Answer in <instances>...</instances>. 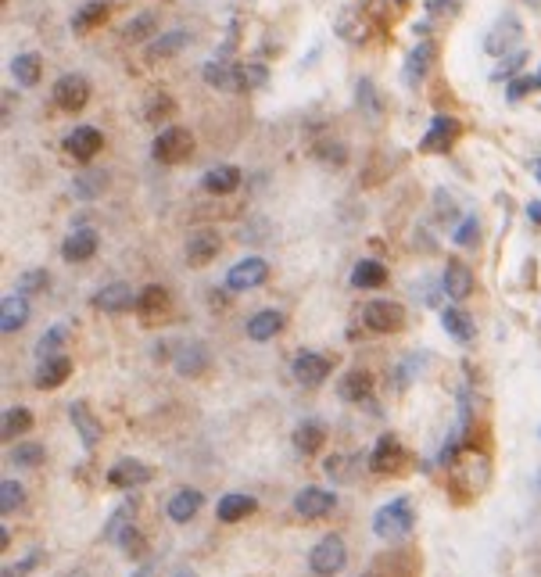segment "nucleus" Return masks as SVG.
I'll list each match as a JSON object with an SVG mask.
<instances>
[{"instance_id":"obj_1","label":"nucleus","mask_w":541,"mask_h":577,"mask_svg":"<svg viewBox=\"0 0 541 577\" xmlns=\"http://www.w3.org/2000/svg\"><path fill=\"white\" fill-rule=\"evenodd\" d=\"M201 75L216 90H230V93H251L269 83L265 65H237V61H208Z\"/></svg>"},{"instance_id":"obj_2","label":"nucleus","mask_w":541,"mask_h":577,"mask_svg":"<svg viewBox=\"0 0 541 577\" xmlns=\"http://www.w3.org/2000/svg\"><path fill=\"white\" fill-rule=\"evenodd\" d=\"M412 524H416V513H412L409 499H391L373 513V534L384 538V541L405 538L412 531Z\"/></svg>"},{"instance_id":"obj_3","label":"nucleus","mask_w":541,"mask_h":577,"mask_svg":"<svg viewBox=\"0 0 541 577\" xmlns=\"http://www.w3.org/2000/svg\"><path fill=\"white\" fill-rule=\"evenodd\" d=\"M191 151H194V137H191V130H184V126L161 130V133L154 137V144H151V154H154V162H161V165H179V162H187Z\"/></svg>"},{"instance_id":"obj_4","label":"nucleus","mask_w":541,"mask_h":577,"mask_svg":"<svg viewBox=\"0 0 541 577\" xmlns=\"http://www.w3.org/2000/svg\"><path fill=\"white\" fill-rule=\"evenodd\" d=\"M344 563H348V549H344V538H341V534L319 538V541L312 545V552H309V566H312V573H319V577L341 573Z\"/></svg>"},{"instance_id":"obj_5","label":"nucleus","mask_w":541,"mask_h":577,"mask_svg":"<svg viewBox=\"0 0 541 577\" xmlns=\"http://www.w3.org/2000/svg\"><path fill=\"white\" fill-rule=\"evenodd\" d=\"M520 36H523V22H520L513 12H506V15H498L495 26L488 29V36H484V54H491V58H509V54H513V43H520Z\"/></svg>"},{"instance_id":"obj_6","label":"nucleus","mask_w":541,"mask_h":577,"mask_svg":"<svg viewBox=\"0 0 541 577\" xmlns=\"http://www.w3.org/2000/svg\"><path fill=\"white\" fill-rule=\"evenodd\" d=\"M54 105L61 112H82L90 105V79L79 72H65L54 83Z\"/></svg>"},{"instance_id":"obj_7","label":"nucleus","mask_w":541,"mask_h":577,"mask_svg":"<svg viewBox=\"0 0 541 577\" xmlns=\"http://www.w3.org/2000/svg\"><path fill=\"white\" fill-rule=\"evenodd\" d=\"M459 140V119L452 115H434L423 140H419V151L423 154H444V151H452Z\"/></svg>"},{"instance_id":"obj_8","label":"nucleus","mask_w":541,"mask_h":577,"mask_svg":"<svg viewBox=\"0 0 541 577\" xmlns=\"http://www.w3.org/2000/svg\"><path fill=\"white\" fill-rule=\"evenodd\" d=\"M363 323H366L373 334H395V330H402V323H405V309H402L398 302L373 298V302L363 309Z\"/></svg>"},{"instance_id":"obj_9","label":"nucleus","mask_w":541,"mask_h":577,"mask_svg":"<svg viewBox=\"0 0 541 577\" xmlns=\"http://www.w3.org/2000/svg\"><path fill=\"white\" fill-rule=\"evenodd\" d=\"M265 280H269V262L258 258V255L233 262V269L226 273V287H230V291H251V287H262Z\"/></svg>"},{"instance_id":"obj_10","label":"nucleus","mask_w":541,"mask_h":577,"mask_svg":"<svg viewBox=\"0 0 541 577\" xmlns=\"http://www.w3.org/2000/svg\"><path fill=\"white\" fill-rule=\"evenodd\" d=\"M147 480H154V470L140 459H119L112 470H108V485L119 488V492H133L140 485H147Z\"/></svg>"},{"instance_id":"obj_11","label":"nucleus","mask_w":541,"mask_h":577,"mask_svg":"<svg viewBox=\"0 0 541 577\" xmlns=\"http://www.w3.org/2000/svg\"><path fill=\"white\" fill-rule=\"evenodd\" d=\"M169 305H172L169 287H161V283L140 287V295H137V316H140L144 323H161V320L169 316Z\"/></svg>"},{"instance_id":"obj_12","label":"nucleus","mask_w":541,"mask_h":577,"mask_svg":"<svg viewBox=\"0 0 541 577\" xmlns=\"http://www.w3.org/2000/svg\"><path fill=\"white\" fill-rule=\"evenodd\" d=\"M101 147H105V133H101L98 126H75V130L65 137V151H68L75 162L98 158Z\"/></svg>"},{"instance_id":"obj_13","label":"nucleus","mask_w":541,"mask_h":577,"mask_svg":"<svg viewBox=\"0 0 541 577\" xmlns=\"http://www.w3.org/2000/svg\"><path fill=\"white\" fill-rule=\"evenodd\" d=\"M333 506H337V495L326 492V488H302L294 495V513L302 520H319V517L333 513Z\"/></svg>"},{"instance_id":"obj_14","label":"nucleus","mask_w":541,"mask_h":577,"mask_svg":"<svg viewBox=\"0 0 541 577\" xmlns=\"http://www.w3.org/2000/svg\"><path fill=\"white\" fill-rule=\"evenodd\" d=\"M137 295L140 291H133L129 283H108V287H101V291L94 295V309L98 312H129V309H137Z\"/></svg>"},{"instance_id":"obj_15","label":"nucleus","mask_w":541,"mask_h":577,"mask_svg":"<svg viewBox=\"0 0 541 577\" xmlns=\"http://www.w3.org/2000/svg\"><path fill=\"white\" fill-rule=\"evenodd\" d=\"M98 233L90 230V226H82V230H72L65 241H61V258L65 262H72V265H79V262H90L98 255Z\"/></svg>"},{"instance_id":"obj_16","label":"nucleus","mask_w":541,"mask_h":577,"mask_svg":"<svg viewBox=\"0 0 541 577\" xmlns=\"http://www.w3.org/2000/svg\"><path fill=\"white\" fill-rule=\"evenodd\" d=\"M223 251V237L216 233V230H194L191 237H187V262L191 265H208L216 255Z\"/></svg>"},{"instance_id":"obj_17","label":"nucleus","mask_w":541,"mask_h":577,"mask_svg":"<svg viewBox=\"0 0 541 577\" xmlns=\"http://www.w3.org/2000/svg\"><path fill=\"white\" fill-rule=\"evenodd\" d=\"M402 459H405V452H402L398 438H395V434H380V441H377L373 452H370V470H373V473H398Z\"/></svg>"},{"instance_id":"obj_18","label":"nucleus","mask_w":541,"mask_h":577,"mask_svg":"<svg viewBox=\"0 0 541 577\" xmlns=\"http://www.w3.org/2000/svg\"><path fill=\"white\" fill-rule=\"evenodd\" d=\"M294 376H298L302 388H319V383L330 376V359L319 352H305L294 359Z\"/></svg>"},{"instance_id":"obj_19","label":"nucleus","mask_w":541,"mask_h":577,"mask_svg":"<svg viewBox=\"0 0 541 577\" xmlns=\"http://www.w3.org/2000/svg\"><path fill=\"white\" fill-rule=\"evenodd\" d=\"M441 291L452 298V302H463L474 295V273L463 265V262H448L444 265V276H441Z\"/></svg>"},{"instance_id":"obj_20","label":"nucleus","mask_w":541,"mask_h":577,"mask_svg":"<svg viewBox=\"0 0 541 577\" xmlns=\"http://www.w3.org/2000/svg\"><path fill=\"white\" fill-rule=\"evenodd\" d=\"M68 420H72V427L79 431V438H82V445H86V448H98V445H101L105 427H101V420H98L94 413H90V406L72 402V406H68Z\"/></svg>"},{"instance_id":"obj_21","label":"nucleus","mask_w":541,"mask_h":577,"mask_svg":"<svg viewBox=\"0 0 541 577\" xmlns=\"http://www.w3.org/2000/svg\"><path fill=\"white\" fill-rule=\"evenodd\" d=\"M430 61H434V43L430 40H419L412 51H409V58H405V83L416 90V86H423V79H427V72H430Z\"/></svg>"},{"instance_id":"obj_22","label":"nucleus","mask_w":541,"mask_h":577,"mask_svg":"<svg viewBox=\"0 0 541 577\" xmlns=\"http://www.w3.org/2000/svg\"><path fill=\"white\" fill-rule=\"evenodd\" d=\"M201 502H205V495L198 492V488H179L172 499H169V520H176V524H187V520H194L198 517V510H201Z\"/></svg>"},{"instance_id":"obj_23","label":"nucleus","mask_w":541,"mask_h":577,"mask_svg":"<svg viewBox=\"0 0 541 577\" xmlns=\"http://www.w3.org/2000/svg\"><path fill=\"white\" fill-rule=\"evenodd\" d=\"M284 312L280 309H262V312H255L251 320H247V337L251 341H273L280 330H284Z\"/></svg>"},{"instance_id":"obj_24","label":"nucleus","mask_w":541,"mask_h":577,"mask_svg":"<svg viewBox=\"0 0 541 577\" xmlns=\"http://www.w3.org/2000/svg\"><path fill=\"white\" fill-rule=\"evenodd\" d=\"M441 327H444L448 337H456V341H463V344H470V341L477 337V323H474V316L463 312L459 305H452V309H444V312H441Z\"/></svg>"},{"instance_id":"obj_25","label":"nucleus","mask_w":541,"mask_h":577,"mask_svg":"<svg viewBox=\"0 0 541 577\" xmlns=\"http://www.w3.org/2000/svg\"><path fill=\"white\" fill-rule=\"evenodd\" d=\"M201 186L208 190V194H216V198H226V194H233V190L240 186V169L237 165H216V169L205 172Z\"/></svg>"},{"instance_id":"obj_26","label":"nucleus","mask_w":541,"mask_h":577,"mask_svg":"<svg viewBox=\"0 0 541 577\" xmlns=\"http://www.w3.org/2000/svg\"><path fill=\"white\" fill-rule=\"evenodd\" d=\"M384 283H388L384 262H377V258L355 262V269H351V287H358V291H377V287H384Z\"/></svg>"},{"instance_id":"obj_27","label":"nucleus","mask_w":541,"mask_h":577,"mask_svg":"<svg viewBox=\"0 0 541 577\" xmlns=\"http://www.w3.org/2000/svg\"><path fill=\"white\" fill-rule=\"evenodd\" d=\"M26 323H29V302H26V295H8L4 302H0V330L15 334Z\"/></svg>"},{"instance_id":"obj_28","label":"nucleus","mask_w":541,"mask_h":577,"mask_svg":"<svg viewBox=\"0 0 541 577\" xmlns=\"http://www.w3.org/2000/svg\"><path fill=\"white\" fill-rule=\"evenodd\" d=\"M72 376V359L65 355H54V359H43L40 373H36V388L40 391H51V388H61V383Z\"/></svg>"},{"instance_id":"obj_29","label":"nucleus","mask_w":541,"mask_h":577,"mask_svg":"<svg viewBox=\"0 0 541 577\" xmlns=\"http://www.w3.org/2000/svg\"><path fill=\"white\" fill-rule=\"evenodd\" d=\"M370 391H373V373H366V369H351V373L341 376V391H337V395H341L344 402H366Z\"/></svg>"},{"instance_id":"obj_30","label":"nucleus","mask_w":541,"mask_h":577,"mask_svg":"<svg viewBox=\"0 0 541 577\" xmlns=\"http://www.w3.org/2000/svg\"><path fill=\"white\" fill-rule=\"evenodd\" d=\"M108 15H112V4H108V0H90V4H82V8L72 15V29H75V33H90V29L105 26Z\"/></svg>"},{"instance_id":"obj_31","label":"nucleus","mask_w":541,"mask_h":577,"mask_svg":"<svg viewBox=\"0 0 541 577\" xmlns=\"http://www.w3.org/2000/svg\"><path fill=\"white\" fill-rule=\"evenodd\" d=\"M216 513H219L223 524H240V520H247L255 513V499L251 495H240V492H230V495L219 499Z\"/></svg>"},{"instance_id":"obj_32","label":"nucleus","mask_w":541,"mask_h":577,"mask_svg":"<svg viewBox=\"0 0 541 577\" xmlns=\"http://www.w3.org/2000/svg\"><path fill=\"white\" fill-rule=\"evenodd\" d=\"M323 441H326V427L319 420H305V423L294 427V448L302 455H316L323 448Z\"/></svg>"},{"instance_id":"obj_33","label":"nucleus","mask_w":541,"mask_h":577,"mask_svg":"<svg viewBox=\"0 0 541 577\" xmlns=\"http://www.w3.org/2000/svg\"><path fill=\"white\" fill-rule=\"evenodd\" d=\"M72 190H75L82 202H94V198H101L105 190H108V172L105 169H82L75 176V186Z\"/></svg>"},{"instance_id":"obj_34","label":"nucleus","mask_w":541,"mask_h":577,"mask_svg":"<svg viewBox=\"0 0 541 577\" xmlns=\"http://www.w3.org/2000/svg\"><path fill=\"white\" fill-rule=\"evenodd\" d=\"M12 75H15L19 86H36L40 75H43V61H40V54H36V51L19 54V58L12 61Z\"/></svg>"},{"instance_id":"obj_35","label":"nucleus","mask_w":541,"mask_h":577,"mask_svg":"<svg viewBox=\"0 0 541 577\" xmlns=\"http://www.w3.org/2000/svg\"><path fill=\"white\" fill-rule=\"evenodd\" d=\"M29 427H33L29 409H4V416H0V438L4 441H15V438L29 434Z\"/></svg>"},{"instance_id":"obj_36","label":"nucleus","mask_w":541,"mask_h":577,"mask_svg":"<svg viewBox=\"0 0 541 577\" xmlns=\"http://www.w3.org/2000/svg\"><path fill=\"white\" fill-rule=\"evenodd\" d=\"M187 29H172V33H165L161 40H154L151 47H147V58L151 61H161V58H172V54H179V51H184L187 47Z\"/></svg>"},{"instance_id":"obj_37","label":"nucleus","mask_w":541,"mask_h":577,"mask_svg":"<svg viewBox=\"0 0 541 577\" xmlns=\"http://www.w3.org/2000/svg\"><path fill=\"white\" fill-rule=\"evenodd\" d=\"M176 369L184 373V376H198V373H205V369H208V352H205V344H187L184 355L176 359Z\"/></svg>"},{"instance_id":"obj_38","label":"nucleus","mask_w":541,"mask_h":577,"mask_svg":"<svg viewBox=\"0 0 541 577\" xmlns=\"http://www.w3.org/2000/svg\"><path fill=\"white\" fill-rule=\"evenodd\" d=\"M26 502V488L19 485V480H0V517H12L19 506Z\"/></svg>"},{"instance_id":"obj_39","label":"nucleus","mask_w":541,"mask_h":577,"mask_svg":"<svg viewBox=\"0 0 541 577\" xmlns=\"http://www.w3.org/2000/svg\"><path fill=\"white\" fill-rule=\"evenodd\" d=\"M8 459H12L15 466H40V462L47 459V448L36 445V441H22V445H12Z\"/></svg>"},{"instance_id":"obj_40","label":"nucleus","mask_w":541,"mask_h":577,"mask_svg":"<svg viewBox=\"0 0 541 577\" xmlns=\"http://www.w3.org/2000/svg\"><path fill=\"white\" fill-rule=\"evenodd\" d=\"M154 29H158V19H154V12H144V15H137L129 26H126V40H147V36H154Z\"/></svg>"},{"instance_id":"obj_41","label":"nucleus","mask_w":541,"mask_h":577,"mask_svg":"<svg viewBox=\"0 0 541 577\" xmlns=\"http://www.w3.org/2000/svg\"><path fill=\"white\" fill-rule=\"evenodd\" d=\"M358 108L370 112L373 119L384 112V108H380V98H377V86H373L370 79H358Z\"/></svg>"},{"instance_id":"obj_42","label":"nucleus","mask_w":541,"mask_h":577,"mask_svg":"<svg viewBox=\"0 0 541 577\" xmlns=\"http://www.w3.org/2000/svg\"><path fill=\"white\" fill-rule=\"evenodd\" d=\"M61 344H65V327H51V330L36 341V355H40V359H54Z\"/></svg>"},{"instance_id":"obj_43","label":"nucleus","mask_w":541,"mask_h":577,"mask_svg":"<svg viewBox=\"0 0 541 577\" xmlns=\"http://www.w3.org/2000/svg\"><path fill=\"white\" fill-rule=\"evenodd\" d=\"M477 233H481V223H477V216H467V219L456 226L452 241H456L459 248H474V244H477Z\"/></svg>"},{"instance_id":"obj_44","label":"nucleus","mask_w":541,"mask_h":577,"mask_svg":"<svg viewBox=\"0 0 541 577\" xmlns=\"http://www.w3.org/2000/svg\"><path fill=\"white\" fill-rule=\"evenodd\" d=\"M19 287L26 295H36V291H47V287H51V276H47V269H29V273H22Z\"/></svg>"},{"instance_id":"obj_45","label":"nucleus","mask_w":541,"mask_h":577,"mask_svg":"<svg viewBox=\"0 0 541 577\" xmlns=\"http://www.w3.org/2000/svg\"><path fill=\"white\" fill-rule=\"evenodd\" d=\"M530 90H537V86H534V75H516V79L506 83V101H509V105H513V101H523Z\"/></svg>"},{"instance_id":"obj_46","label":"nucleus","mask_w":541,"mask_h":577,"mask_svg":"<svg viewBox=\"0 0 541 577\" xmlns=\"http://www.w3.org/2000/svg\"><path fill=\"white\" fill-rule=\"evenodd\" d=\"M427 15L430 19H437V15H456L459 12V0H427Z\"/></svg>"},{"instance_id":"obj_47","label":"nucleus","mask_w":541,"mask_h":577,"mask_svg":"<svg viewBox=\"0 0 541 577\" xmlns=\"http://www.w3.org/2000/svg\"><path fill=\"white\" fill-rule=\"evenodd\" d=\"M36 563H40V552H33V556H26V559H19V563L4 566V577H26V573H29Z\"/></svg>"},{"instance_id":"obj_48","label":"nucleus","mask_w":541,"mask_h":577,"mask_svg":"<svg viewBox=\"0 0 541 577\" xmlns=\"http://www.w3.org/2000/svg\"><path fill=\"white\" fill-rule=\"evenodd\" d=\"M172 108H176V105H172L169 98H154V101L147 105V119H151V123H158V119H161V115H169Z\"/></svg>"},{"instance_id":"obj_49","label":"nucleus","mask_w":541,"mask_h":577,"mask_svg":"<svg viewBox=\"0 0 541 577\" xmlns=\"http://www.w3.org/2000/svg\"><path fill=\"white\" fill-rule=\"evenodd\" d=\"M316 154L337 165V162H344V154H348V151H344V144H319V147H316Z\"/></svg>"},{"instance_id":"obj_50","label":"nucleus","mask_w":541,"mask_h":577,"mask_svg":"<svg viewBox=\"0 0 541 577\" xmlns=\"http://www.w3.org/2000/svg\"><path fill=\"white\" fill-rule=\"evenodd\" d=\"M344 462H348V455H330V459H326L330 480H344V477H348V466H344Z\"/></svg>"},{"instance_id":"obj_51","label":"nucleus","mask_w":541,"mask_h":577,"mask_svg":"<svg viewBox=\"0 0 541 577\" xmlns=\"http://www.w3.org/2000/svg\"><path fill=\"white\" fill-rule=\"evenodd\" d=\"M523 61H527V51L509 54V58H506V65H502V68H495V79H502L506 72H520V65H523Z\"/></svg>"},{"instance_id":"obj_52","label":"nucleus","mask_w":541,"mask_h":577,"mask_svg":"<svg viewBox=\"0 0 541 577\" xmlns=\"http://www.w3.org/2000/svg\"><path fill=\"white\" fill-rule=\"evenodd\" d=\"M527 219L541 226V202H530V205H527Z\"/></svg>"},{"instance_id":"obj_53","label":"nucleus","mask_w":541,"mask_h":577,"mask_svg":"<svg viewBox=\"0 0 541 577\" xmlns=\"http://www.w3.org/2000/svg\"><path fill=\"white\" fill-rule=\"evenodd\" d=\"M0 545H4V549L12 545V531H8V527H0Z\"/></svg>"},{"instance_id":"obj_54","label":"nucleus","mask_w":541,"mask_h":577,"mask_svg":"<svg viewBox=\"0 0 541 577\" xmlns=\"http://www.w3.org/2000/svg\"><path fill=\"white\" fill-rule=\"evenodd\" d=\"M534 179H537V183H541V162H537V165H534Z\"/></svg>"},{"instance_id":"obj_55","label":"nucleus","mask_w":541,"mask_h":577,"mask_svg":"<svg viewBox=\"0 0 541 577\" xmlns=\"http://www.w3.org/2000/svg\"><path fill=\"white\" fill-rule=\"evenodd\" d=\"M534 86H537V90H541V68H537V75H534Z\"/></svg>"},{"instance_id":"obj_56","label":"nucleus","mask_w":541,"mask_h":577,"mask_svg":"<svg viewBox=\"0 0 541 577\" xmlns=\"http://www.w3.org/2000/svg\"><path fill=\"white\" fill-rule=\"evenodd\" d=\"M395 4H409V0H395Z\"/></svg>"},{"instance_id":"obj_57","label":"nucleus","mask_w":541,"mask_h":577,"mask_svg":"<svg viewBox=\"0 0 541 577\" xmlns=\"http://www.w3.org/2000/svg\"><path fill=\"white\" fill-rule=\"evenodd\" d=\"M530 4H534V8H537V4H541V0H530Z\"/></svg>"},{"instance_id":"obj_58","label":"nucleus","mask_w":541,"mask_h":577,"mask_svg":"<svg viewBox=\"0 0 541 577\" xmlns=\"http://www.w3.org/2000/svg\"><path fill=\"white\" fill-rule=\"evenodd\" d=\"M75 577H82V573H75Z\"/></svg>"},{"instance_id":"obj_59","label":"nucleus","mask_w":541,"mask_h":577,"mask_svg":"<svg viewBox=\"0 0 541 577\" xmlns=\"http://www.w3.org/2000/svg\"><path fill=\"white\" fill-rule=\"evenodd\" d=\"M4 4H8V0H4Z\"/></svg>"},{"instance_id":"obj_60","label":"nucleus","mask_w":541,"mask_h":577,"mask_svg":"<svg viewBox=\"0 0 541 577\" xmlns=\"http://www.w3.org/2000/svg\"><path fill=\"white\" fill-rule=\"evenodd\" d=\"M537 434H541V431H537Z\"/></svg>"},{"instance_id":"obj_61","label":"nucleus","mask_w":541,"mask_h":577,"mask_svg":"<svg viewBox=\"0 0 541 577\" xmlns=\"http://www.w3.org/2000/svg\"><path fill=\"white\" fill-rule=\"evenodd\" d=\"M366 577H370V573H366Z\"/></svg>"}]
</instances>
